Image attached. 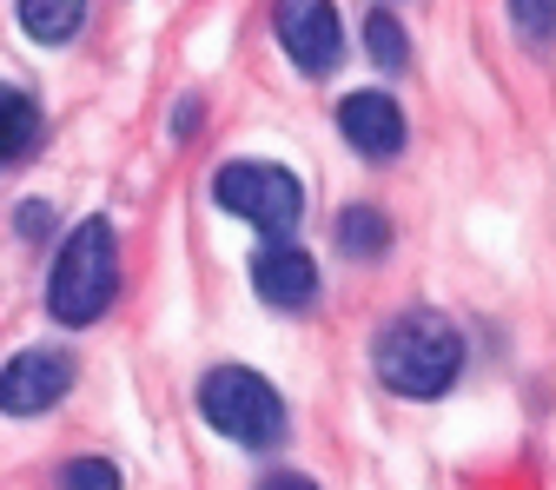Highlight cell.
Listing matches in <instances>:
<instances>
[{"label":"cell","instance_id":"cell-1","mask_svg":"<svg viewBox=\"0 0 556 490\" xmlns=\"http://www.w3.org/2000/svg\"><path fill=\"white\" fill-rule=\"evenodd\" d=\"M371 372L391 398L431 404L464 378V331L431 305H404L371 344Z\"/></svg>","mask_w":556,"mask_h":490},{"label":"cell","instance_id":"cell-2","mask_svg":"<svg viewBox=\"0 0 556 490\" xmlns=\"http://www.w3.org/2000/svg\"><path fill=\"white\" fill-rule=\"evenodd\" d=\"M119 299V233L113 219H80L60 239V259L47 272V312L60 325H93Z\"/></svg>","mask_w":556,"mask_h":490},{"label":"cell","instance_id":"cell-3","mask_svg":"<svg viewBox=\"0 0 556 490\" xmlns=\"http://www.w3.org/2000/svg\"><path fill=\"white\" fill-rule=\"evenodd\" d=\"M199 417L245 451H271L286 438V398L245 365H213L199 378Z\"/></svg>","mask_w":556,"mask_h":490},{"label":"cell","instance_id":"cell-4","mask_svg":"<svg viewBox=\"0 0 556 490\" xmlns=\"http://www.w3.org/2000/svg\"><path fill=\"white\" fill-rule=\"evenodd\" d=\"M213 205H226L232 219L258 226V239H286L305 219V186L271 160H232V166L213 173Z\"/></svg>","mask_w":556,"mask_h":490},{"label":"cell","instance_id":"cell-5","mask_svg":"<svg viewBox=\"0 0 556 490\" xmlns=\"http://www.w3.org/2000/svg\"><path fill=\"white\" fill-rule=\"evenodd\" d=\"M271 34L305 80H325L344 60V27L331 0H271Z\"/></svg>","mask_w":556,"mask_h":490},{"label":"cell","instance_id":"cell-6","mask_svg":"<svg viewBox=\"0 0 556 490\" xmlns=\"http://www.w3.org/2000/svg\"><path fill=\"white\" fill-rule=\"evenodd\" d=\"M74 391V352L60 344H34L0 365V417H40Z\"/></svg>","mask_w":556,"mask_h":490},{"label":"cell","instance_id":"cell-7","mask_svg":"<svg viewBox=\"0 0 556 490\" xmlns=\"http://www.w3.org/2000/svg\"><path fill=\"white\" fill-rule=\"evenodd\" d=\"M338 133H344V147H352L358 160H397L404 153V106L384 93V87H358V93H344L338 100Z\"/></svg>","mask_w":556,"mask_h":490},{"label":"cell","instance_id":"cell-8","mask_svg":"<svg viewBox=\"0 0 556 490\" xmlns=\"http://www.w3.org/2000/svg\"><path fill=\"white\" fill-rule=\"evenodd\" d=\"M252 286H258V299H265L271 312H305V305L318 299V259H312L305 246L271 239V246H258V259H252Z\"/></svg>","mask_w":556,"mask_h":490},{"label":"cell","instance_id":"cell-9","mask_svg":"<svg viewBox=\"0 0 556 490\" xmlns=\"http://www.w3.org/2000/svg\"><path fill=\"white\" fill-rule=\"evenodd\" d=\"M40 139H47V113H40V100H34L27 87H14V80H0V166L34 160Z\"/></svg>","mask_w":556,"mask_h":490},{"label":"cell","instance_id":"cell-10","mask_svg":"<svg viewBox=\"0 0 556 490\" xmlns=\"http://www.w3.org/2000/svg\"><path fill=\"white\" fill-rule=\"evenodd\" d=\"M331 239H338L344 259H358V265L384 259V252H391V219H384V205H344L338 226H331Z\"/></svg>","mask_w":556,"mask_h":490},{"label":"cell","instance_id":"cell-11","mask_svg":"<svg viewBox=\"0 0 556 490\" xmlns=\"http://www.w3.org/2000/svg\"><path fill=\"white\" fill-rule=\"evenodd\" d=\"M21 14V34L40 40V47H66L80 27H87V0H14Z\"/></svg>","mask_w":556,"mask_h":490},{"label":"cell","instance_id":"cell-12","mask_svg":"<svg viewBox=\"0 0 556 490\" xmlns=\"http://www.w3.org/2000/svg\"><path fill=\"white\" fill-rule=\"evenodd\" d=\"M365 53L384 66V74H404L410 66V40H404V27H397V14H365Z\"/></svg>","mask_w":556,"mask_h":490},{"label":"cell","instance_id":"cell-13","mask_svg":"<svg viewBox=\"0 0 556 490\" xmlns=\"http://www.w3.org/2000/svg\"><path fill=\"white\" fill-rule=\"evenodd\" d=\"M523 47H556V0H504Z\"/></svg>","mask_w":556,"mask_h":490},{"label":"cell","instance_id":"cell-14","mask_svg":"<svg viewBox=\"0 0 556 490\" xmlns=\"http://www.w3.org/2000/svg\"><path fill=\"white\" fill-rule=\"evenodd\" d=\"M60 490H119V464L113 457H66Z\"/></svg>","mask_w":556,"mask_h":490},{"label":"cell","instance_id":"cell-15","mask_svg":"<svg viewBox=\"0 0 556 490\" xmlns=\"http://www.w3.org/2000/svg\"><path fill=\"white\" fill-rule=\"evenodd\" d=\"M14 233H21V239H47V233H53V205H47V199H21Z\"/></svg>","mask_w":556,"mask_h":490},{"label":"cell","instance_id":"cell-16","mask_svg":"<svg viewBox=\"0 0 556 490\" xmlns=\"http://www.w3.org/2000/svg\"><path fill=\"white\" fill-rule=\"evenodd\" d=\"M199 106H205L199 93H186V100H179V113H173V133H179V139H186V133L199 126Z\"/></svg>","mask_w":556,"mask_h":490},{"label":"cell","instance_id":"cell-17","mask_svg":"<svg viewBox=\"0 0 556 490\" xmlns=\"http://www.w3.org/2000/svg\"><path fill=\"white\" fill-rule=\"evenodd\" d=\"M258 490H318V483H312V477H299V470H271Z\"/></svg>","mask_w":556,"mask_h":490}]
</instances>
